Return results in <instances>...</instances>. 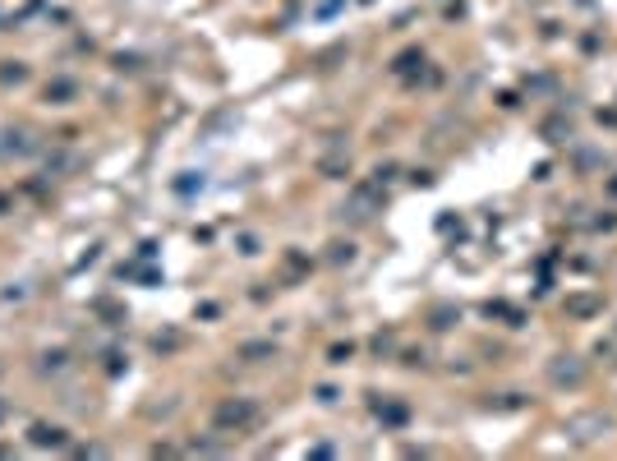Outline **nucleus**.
<instances>
[{"label": "nucleus", "instance_id": "1", "mask_svg": "<svg viewBox=\"0 0 617 461\" xmlns=\"http://www.w3.org/2000/svg\"><path fill=\"white\" fill-rule=\"evenodd\" d=\"M608 429H613V415H603V411L571 415V420H567V438H571V443H599Z\"/></svg>", "mask_w": 617, "mask_h": 461}, {"label": "nucleus", "instance_id": "2", "mask_svg": "<svg viewBox=\"0 0 617 461\" xmlns=\"http://www.w3.org/2000/svg\"><path fill=\"white\" fill-rule=\"evenodd\" d=\"M548 378H553V387H581V383H585V360H576V355H557L553 365H548Z\"/></svg>", "mask_w": 617, "mask_h": 461}, {"label": "nucleus", "instance_id": "3", "mask_svg": "<svg viewBox=\"0 0 617 461\" xmlns=\"http://www.w3.org/2000/svg\"><path fill=\"white\" fill-rule=\"evenodd\" d=\"M254 406H249V401H231V406H221V411H216V425H221V429H245V425H254Z\"/></svg>", "mask_w": 617, "mask_h": 461}, {"label": "nucleus", "instance_id": "4", "mask_svg": "<svg viewBox=\"0 0 617 461\" xmlns=\"http://www.w3.org/2000/svg\"><path fill=\"white\" fill-rule=\"evenodd\" d=\"M571 314H590V309H599V300H571Z\"/></svg>", "mask_w": 617, "mask_h": 461}, {"label": "nucleus", "instance_id": "5", "mask_svg": "<svg viewBox=\"0 0 617 461\" xmlns=\"http://www.w3.org/2000/svg\"><path fill=\"white\" fill-rule=\"evenodd\" d=\"M249 360H262V355H272V346H245Z\"/></svg>", "mask_w": 617, "mask_h": 461}, {"label": "nucleus", "instance_id": "6", "mask_svg": "<svg viewBox=\"0 0 617 461\" xmlns=\"http://www.w3.org/2000/svg\"><path fill=\"white\" fill-rule=\"evenodd\" d=\"M608 194H613V199H617V175H613V180H608Z\"/></svg>", "mask_w": 617, "mask_h": 461}]
</instances>
